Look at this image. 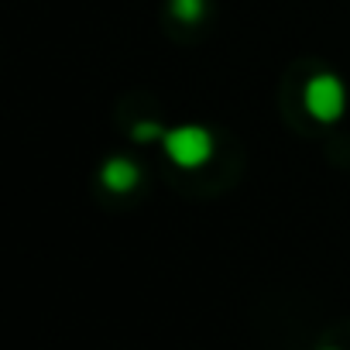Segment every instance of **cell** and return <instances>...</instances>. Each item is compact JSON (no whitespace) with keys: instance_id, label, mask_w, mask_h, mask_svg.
<instances>
[{"instance_id":"cell-1","label":"cell","mask_w":350,"mask_h":350,"mask_svg":"<svg viewBox=\"0 0 350 350\" xmlns=\"http://www.w3.org/2000/svg\"><path fill=\"white\" fill-rule=\"evenodd\" d=\"M165 151L175 165H183V168H196L210 158L213 151V141L203 127H175L165 134Z\"/></svg>"},{"instance_id":"cell-5","label":"cell","mask_w":350,"mask_h":350,"mask_svg":"<svg viewBox=\"0 0 350 350\" xmlns=\"http://www.w3.org/2000/svg\"><path fill=\"white\" fill-rule=\"evenodd\" d=\"M154 134H158L154 124H137V127H134V137H137V141H151Z\"/></svg>"},{"instance_id":"cell-3","label":"cell","mask_w":350,"mask_h":350,"mask_svg":"<svg viewBox=\"0 0 350 350\" xmlns=\"http://www.w3.org/2000/svg\"><path fill=\"white\" fill-rule=\"evenodd\" d=\"M134 183H137V168H134V161H127V158H110V161L103 165V186H107V189H113V193H127Z\"/></svg>"},{"instance_id":"cell-4","label":"cell","mask_w":350,"mask_h":350,"mask_svg":"<svg viewBox=\"0 0 350 350\" xmlns=\"http://www.w3.org/2000/svg\"><path fill=\"white\" fill-rule=\"evenodd\" d=\"M172 11L183 21H196L203 14V0H172Z\"/></svg>"},{"instance_id":"cell-2","label":"cell","mask_w":350,"mask_h":350,"mask_svg":"<svg viewBox=\"0 0 350 350\" xmlns=\"http://www.w3.org/2000/svg\"><path fill=\"white\" fill-rule=\"evenodd\" d=\"M306 107L316 120H336L343 113V86L333 76H316L306 86Z\"/></svg>"}]
</instances>
